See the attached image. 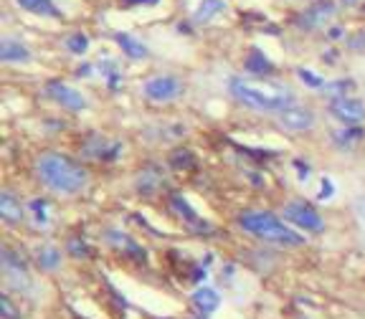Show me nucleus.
<instances>
[{"instance_id":"8","label":"nucleus","mask_w":365,"mask_h":319,"mask_svg":"<svg viewBox=\"0 0 365 319\" xmlns=\"http://www.w3.org/2000/svg\"><path fill=\"white\" fill-rule=\"evenodd\" d=\"M279 127L287 132H307L314 127V112L307 107H289L279 114Z\"/></svg>"},{"instance_id":"21","label":"nucleus","mask_w":365,"mask_h":319,"mask_svg":"<svg viewBox=\"0 0 365 319\" xmlns=\"http://www.w3.org/2000/svg\"><path fill=\"white\" fill-rule=\"evenodd\" d=\"M355 216H358V221L363 223V228H365V195L355 198Z\"/></svg>"},{"instance_id":"10","label":"nucleus","mask_w":365,"mask_h":319,"mask_svg":"<svg viewBox=\"0 0 365 319\" xmlns=\"http://www.w3.org/2000/svg\"><path fill=\"white\" fill-rule=\"evenodd\" d=\"M332 16H335V8H332L330 3H322V6L307 8L304 16L299 18V26H302V28H317V26H325Z\"/></svg>"},{"instance_id":"4","label":"nucleus","mask_w":365,"mask_h":319,"mask_svg":"<svg viewBox=\"0 0 365 319\" xmlns=\"http://www.w3.org/2000/svg\"><path fill=\"white\" fill-rule=\"evenodd\" d=\"M284 218L292 223V226L302 228V231H309V234H322V231H325V221H322V216H319L309 203H299V200L287 203Z\"/></svg>"},{"instance_id":"14","label":"nucleus","mask_w":365,"mask_h":319,"mask_svg":"<svg viewBox=\"0 0 365 319\" xmlns=\"http://www.w3.org/2000/svg\"><path fill=\"white\" fill-rule=\"evenodd\" d=\"M36 261H38V266L43 268V271H56V268L61 266V251H58L56 246H41V249L36 251Z\"/></svg>"},{"instance_id":"11","label":"nucleus","mask_w":365,"mask_h":319,"mask_svg":"<svg viewBox=\"0 0 365 319\" xmlns=\"http://www.w3.org/2000/svg\"><path fill=\"white\" fill-rule=\"evenodd\" d=\"M0 216L6 223H21L23 221V205L18 203V198L11 190H3L0 195Z\"/></svg>"},{"instance_id":"12","label":"nucleus","mask_w":365,"mask_h":319,"mask_svg":"<svg viewBox=\"0 0 365 319\" xmlns=\"http://www.w3.org/2000/svg\"><path fill=\"white\" fill-rule=\"evenodd\" d=\"M193 304L198 307V312L213 314L218 307H221V296H218L216 289H208V286H203V289H198L193 294Z\"/></svg>"},{"instance_id":"17","label":"nucleus","mask_w":365,"mask_h":319,"mask_svg":"<svg viewBox=\"0 0 365 319\" xmlns=\"http://www.w3.org/2000/svg\"><path fill=\"white\" fill-rule=\"evenodd\" d=\"M31 216H34V221L38 223L41 228L48 226V203L46 200H34V203L29 205Z\"/></svg>"},{"instance_id":"6","label":"nucleus","mask_w":365,"mask_h":319,"mask_svg":"<svg viewBox=\"0 0 365 319\" xmlns=\"http://www.w3.org/2000/svg\"><path fill=\"white\" fill-rule=\"evenodd\" d=\"M43 91H46V97L53 99L58 107L68 109V112H81V109H86V99L81 97V91H76L74 86L63 84V81H48Z\"/></svg>"},{"instance_id":"9","label":"nucleus","mask_w":365,"mask_h":319,"mask_svg":"<svg viewBox=\"0 0 365 319\" xmlns=\"http://www.w3.org/2000/svg\"><path fill=\"white\" fill-rule=\"evenodd\" d=\"M0 58L6 63H26L31 61V51L29 46L21 43L16 38H3V46H0Z\"/></svg>"},{"instance_id":"16","label":"nucleus","mask_w":365,"mask_h":319,"mask_svg":"<svg viewBox=\"0 0 365 319\" xmlns=\"http://www.w3.org/2000/svg\"><path fill=\"white\" fill-rule=\"evenodd\" d=\"M117 43L122 46V51H125L130 58H145L148 56V46L140 43V41L132 38V36H127V33H117Z\"/></svg>"},{"instance_id":"20","label":"nucleus","mask_w":365,"mask_h":319,"mask_svg":"<svg viewBox=\"0 0 365 319\" xmlns=\"http://www.w3.org/2000/svg\"><path fill=\"white\" fill-rule=\"evenodd\" d=\"M66 46H68V51H71V53H84L86 48H89V38H86V36H81V33H76V36H71V38L66 41Z\"/></svg>"},{"instance_id":"7","label":"nucleus","mask_w":365,"mask_h":319,"mask_svg":"<svg viewBox=\"0 0 365 319\" xmlns=\"http://www.w3.org/2000/svg\"><path fill=\"white\" fill-rule=\"evenodd\" d=\"M330 114L348 127H358L365 120V104L353 97H337L330 102Z\"/></svg>"},{"instance_id":"2","label":"nucleus","mask_w":365,"mask_h":319,"mask_svg":"<svg viewBox=\"0 0 365 319\" xmlns=\"http://www.w3.org/2000/svg\"><path fill=\"white\" fill-rule=\"evenodd\" d=\"M228 91L234 94L236 102H241L249 109H257V112L282 114L284 109L294 107V94L279 84H262V81H249L241 79V76H234L228 81Z\"/></svg>"},{"instance_id":"19","label":"nucleus","mask_w":365,"mask_h":319,"mask_svg":"<svg viewBox=\"0 0 365 319\" xmlns=\"http://www.w3.org/2000/svg\"><path fill=\"white\" fill-rule=\"evenodd\" d=\"M0 314H3V319H21V312L16 309V304L11 302V296H0Z\"/></svg>"},{"instance_id":"15","label":"nucleus","mask_w":365,"mask_h":319,"mask_svg":"<svg viewBox=\"0 0 365 319\" xmlns=\"http://www.w3.org/2000/svg\"><path fill=\"white\" fill-rule=\"evenodd\" d=\"M16 3L23 8V11L36 13V16H51V18H58V11H56V6H53L51 0H16Z\"/></svg>"},{"instance_id":"13","label":"nucleus","mask_w":365,"mask_h":319,"mask_svg":"<svg viewBox=\"0 0 365 319\" xmlns=\"http://www.w3.org/2000/svg\"><path fill=\"white\" fill-rule=\"evenodd\" d=\"M223 11H226V3H223V0H203V3L198 6V11L193 13V21L205 26V23L216 21Z\"/></svg>"},{"instance_id":"22","label":"nucleus","mask_w":365,"mask_h":319,"mask_svg":"<svg viewBox=\"0 0 365 319\" xmlns=\"http://www.w3.org/2000/svg\"><path fill=\"white\" fill-rule=\"evenodd\" d=\"M299 76H302V79L307 81V86H314V89H319V86H322V81H319L314 74H307L304 68H299Z\"/></svg>"},{"instance_id":"3","label":"nucleus","mask_w":365,"mask_h":319,"mask_svg":"<svg viewBox=\"0 0 365 319\" xmlns=\"http://www.w3.org/2000/svg\"><path fill=\"white\" fill-rule=\"evenodd\" d=\"M239 226L244 228L246 234L257 236L262 241L277 246H302V236L294 234L289 226L279 221L274 213H264V211H246L239 216Z\"/></svg>"},{"instance_id":"18","label":"nucleus","mask_w":365,"mask_h":319,"mask_svg":"<svg viewBox=\"0 0 365 319\" xmlns=\"http://www.w3.org/2000/svg\"><path fill=\"white\" fill-rule=\"evenodd\" d=\"M246 66H249V71H254V74H267V71H272V63H269L259 51H254L249 58H246Z\"/></svg>"},{"instance_id":"5","label":"nucleus","mask_w":365,"mask_h":319,"mask_svg":"<svg viewBox=\"0 0 365 319\" xmlns=\"http://www.w3.org/2000/svg\"><path fill=\"white\" fill-rule=\"evenodd\" d=\"M143 94L150 99V102H158V104L175 102V99L182 94V84H180V79H175V76H165V74L153 76V79L145 81Z\"/></svg>"},{"instance_id":"1","label":"nucleus","mask_w":365,"mask_h":319,"mask_svg":"<svg viewBox=\"0 0 365 319\" xmlns=\"http://www.w3.org/2000/svg\"><path fill=\"white\" fill-rule=\"evenodd\" d=\"M36 172H38V180L43 182L46 188L58 195H76L89 182V175H86V170L79 162H74L71 157H63L58 152L38 155Z\"/></svg>"}]
</instances>
